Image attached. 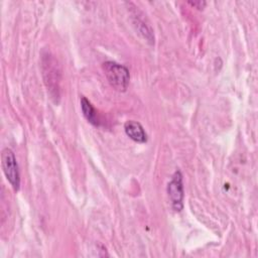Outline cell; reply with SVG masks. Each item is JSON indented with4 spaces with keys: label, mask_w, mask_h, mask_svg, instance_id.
<instances>
[{
    "label": "cell",
    "mask_w": 258,
    "mask_h": 258,
    "mask_svg": "<svg viewBox=\"0 0 258 258\" xmlns=\"http://www.w3.org/2000/svg\"><path fill=\"white\" fill-rule=\"evenodd\" d=\"M124 130L126 135L135 142L144 143L147 141V135L144 131L143 126L134 120H128L124 124Z\"/></svg>",
    "instance_id": "cell-5"
},
{
    "label": "cell",
    "mask_w": 258,
    "mask_h": 258,
    "mask_svg": "<svg viewBox=\"0 0 258 258\" xmlns=\"http://www.w3.org/2000/svg\"><path fill=\"white\" fill-rule=\"evenodd\" d=\"M1 164L7 180L9 181L13 189L17 191L20 187V174L15 155L11 149L4 148L2 150Z\"/></svg>",
    "instance_id": "cell-3"
},
{
    "label": "cell",
    "mask_w": 258,
    "mask_h": 258,
    "mask_svg": "<svg viewBox=\"0 0 258 258\" xmlns=\"http://www.w3.org/2000/svg\"><path fill=\"white\" fill-rule=\"evenodd\" d=\"M167 194L171 201L172 208L175 211H180L182 209L183 185L182 175L179 170H175V172L172 174L171 180L167 184Z\"/></svg>",
    "instance_id": "cell-4"
},
{
    "label": "cell",
    "mask_w": 258,
    "mask_h": 258,
    "mask_svg": "<svg viewBox=\"0 0 258 258\" xmlns=\"http://www.w3.org/2000/svg\"><path fill=\"white\" fill-rule=\"evenodd\" d=\"M102 68L107 81L115 90L126 91L130 81V74L126 67L115 61H105Z\"/></svg>",
    "instance_id": "cell-1"
},
{
    "label": "cell",
    "mask_w": 258,
    "mask_h": 258,
    "mask_svg": "<svg viewBox=\"0 0 258 258\" xmlns=\"http://www.w3.org/2000/svg\"><path fill=\"white\" fill-rule=\"evenodd\" d=\"M135 15H133V23L136 27V30L150 43L154 42V36L152 33V30L150 28V26L144 21V19L142 17H140L141 15L138 13V11H135Z\"/></svg>",
    "instance_id": "cell-6"
},
{
    "label": "cell",
    "mask_w": 258,
    "mask_h": 258,
    "mask_svg": "<svg viewBox=\"0 0 258 258\" xmlns=\"http://www.w3.org/2000/svg\"><path fill=\"white\" fill-rule=\"evenodd\" d=\"M42 70H43V77L44 83L49 90L50 95L53 98H58L59 94V86L58 82L60 80V75L58 71L57 61L54 57L48 53L42 55Z\"/></svg>",
    "instance_id": "cell-2"
},
{
    "label": "cell",
    "mask_w": 258,
    "mask_h": 258,
    "mask_svg": "<svg viewBox=\"0 0 258 258\" xmlns=\"http://www.w3.org/2000/svg\"><path fill=\"white\" fill-rule=\"evenodd\" d=\"M81 109H82L84 117L86 118V120L89 123L93 124L94 126L100 125L99 118L97 116V112H96L95 108L93 107L91 102L89 100H87L85 97L81 98Z\"/></svg>",
    "instance_id": "cell-7"
},
{
    "label": "cell",
    "mask_w": 258,
    "mask_h": 258,
    "mask_svg": "<svg viewBox=\"0 0 258 258\" xmlns=\"http://www.w3.org/2000/svg\"><path fill=\"white\" fill-rule=\"evenodd\" d=\"M188 3L191 5V6H194V7H197V8H199V9H202V8H204L205 6H206V2L205 1H188Z\"/></svg>",
    "instance_id": "cell-8"
}]
</instances>
